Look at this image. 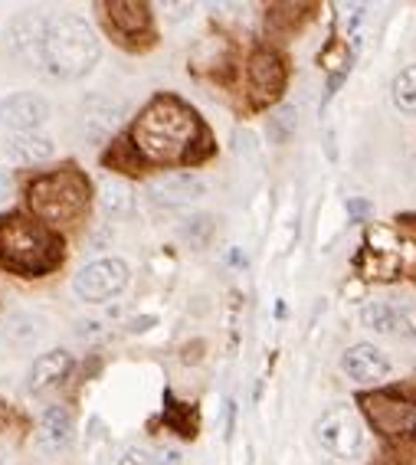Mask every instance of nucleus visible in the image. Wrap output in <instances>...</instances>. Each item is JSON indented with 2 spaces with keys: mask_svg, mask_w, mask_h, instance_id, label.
Instances as JSON below:
<instances>
[{
  "mask_svg": "<svg viewBox=\"0 0 416 465\" xmlns=\"http://www.w3.org/2000/svg\"><path fill=\"white\" fill-rule=\"evenodd\" d=\"M132 142L154 164H174L187 158L200 142V118L177 95H158L134 118Z\"/></svg>",
  "mask_w": 416,
  "mask_h": 465,
  "instance_id": "obj_1",
  "label": "nucleus"
},
{
  "mask_svg": "<svg viewBox=\"0 0 416 465\" xmlns=\"http://www.w3.org/2000/svg\"><path fill=\"white\" fill-rule=\"evenodd\" d=\"M40 59L56 79H83L99 63V36L79 14H59L46 20Z\"/></svg>",
  "mask_w": 416,
  "mask_h": 465,
  "instance_id": "obj_2",
  "label": "nucleus"
},
{
  "mask_svg": "<svg viewBox=\"0 0 416 465\" xmlns=\"http://www.w3.org/2000/svg\"><path fill=\"white\" fill-rule=\"evenodd\" d=\"M0 259L14 272H50L59 262V242L46 226L30 216H10V220H0Z\"/></svg>",
  "mask_w": 416,
  "mask_h": 465,
  "instance_id": "obj_3",
  "label": "nucleus"
},
{
  "mask_svg": "<svg viewBox=\"0 0 416 465\" xmlns=\"http://www.w3.org/2000/svg\"><path fill=\"white\" fill-rule=\"evenodd\" d=\"M30 207L46 223H73L75 216L85 213L89 203V183L75 171H56V174H43L30 183Z\"/></svg>",
  "mask_w": 416,
  "mask_h": 465,
  "instance_id": "obj_4",
  "label": "nucleus"
},
{
  "mask_svg": "<svg viewBox=\"0 0 416 465\" xmlns=\"http://www.w3.org/2000/svg\"><path fill=\"white\" fill-rule=\"evenodd\" d=\"M318 442L338 459H354L364 449V423H361L358 410L351 407H334L328 410L315 426Z\"/></svg>",
  "mask_w": 416,
  "mask_h": 465,
  "instance_id": "obj_5",
  "label": "nucleus"
},
{
  "mask_svg": "<svg viewBox=\"0 0 416 465\" xmlns=\"http://www.w3.org/2000/svg\"><path fill=\"white\" fill-rule=\"evenodd\" d=\"M364 416L383 436H416V403L400 393H367L361 400Z\"/></svg>",
  "mask_w": 416,
  "mask_h": 465,
  "instance_id": "obj_6",
  "label": "nucleus"
},
{
  "mask_svg": "<svg viewBox=\"0 0 416 465\" xmlns=\"http://www.w3.org/2000/svg\"><path fill=\"white\" fill-rule=\"evenodd\" d=\"M125 285H128V266L115 256L95 259V262H89L85 269H79L73 279V292L83 302H89V305L115 299Z\"/></svg>",
  "mask_w": 416,
  "mask_h": 465,
  "instance_id": "obj_7",
  "label": "nucleus"
},
{
  "mask_svg": "<svg viewBox=\"0 0 416 465\" xmlns=\"http://www.w3.org/2000/svg\"><path fill=\"white\" fill-rule=\"evenodd\" d=\"M53 115V105L43 99L40 92H14L0 102V125L14 134L40 132Z\"/></svg>",
  "mask_w": 416,
  "mask_h": 465,
  "instance_id": "obj_8",
  "label": "nucleus"
},
{
  "mask_svg": "<svg viewBox=\"0 0 416 465\" xmlns=\"http://www.w3.org/2000/svg\"><path fill=\"white\" fill-rule=\"evenodd\" d=\"M246 79H250V92L256 102H272L285 85V66L282 59L275 56L272 50H256L250 56V69H246Z\"/></svg>",
  "mask_w": 416,
  "mask_h": 465,
  "instance_id": "obj_9",
  "label": "nucleus"
},
{
  "mask_svg": "<svg viewBox=\"0 0 416 465\" xmlns=\"http://www.w3.org/2000/svg\"><path fill=\"white\" fill-rule=\"evenodd\" d=\"M151 197L164 207H191V203L207 197V181L200 174H191V171L164 174L151 183Z\"/></svg>",
  "mask_w": 416,
  "mask_h": 465,
  "instance_id": "obj_10",
  "label": "nucleus"
},
{
  "mask_svg": "<svg viewBox=\"0 0 416 465\" xmlns=\"http://www.w3.org/2000/svg\"><path fill=\"white\" fill-rule=\"evenodd\" d=\"M73 440H75V420L69 413V407H63V403L46 407V413L40 416V430H36V446L43 452L56 456V452H66L73 446Z\"/></svg>",
  "mask_w": 416,
  "mask_h": 465,
  "instance_id": "obj_11",
  "label": "nucleus"
},
{
  "mask_svg": "<svg viewBox=\"0 0 416 465\" xmlns=\"http://www.w3.org/2000/svg\"><path fill=\"white\" fill-rule=\"evenodd\" d=\"M43 334H46V318L36 312H14L0 328V344L14 354H26L40 344Z\"/></svg>",
  "mask_w": 416,
  "mask_h": 465,
  "instance_id": "obj_12",
  "label": "nucleus"
},
{
  "mask_svg": "<svg viewBox=\"0 0 416 465\" xmlns=\"http://www.w3.org/2000/svg\"><path fill=\"white\" fill-rule=\"evenodd\" d=\"M342 371L358 383H377L391 374V361L374 344H354V348L344 351Z\"/></svg>",
  "mask_w": 416,
  "mask_h": 465,
  "instance_id": "obj_13",
  "label": "nucleus"
},
{
  "mask_svg": "<svg viewBox=\"0 0 416 465\" xmlns=\"http://www.w3.org/2000/svg\"><path fill=\"white\" fill-rule=\"evenodd\" d=\"M361 322L377 334H391V338H416V328L403 308L391 302H371L361 308Z\"/></svg>",
  "mask_w": 416,
  "mask_h": 465,
  "instance_id": "obj_14",
  "label": "nucleus"
},
{
  "mask_svg": "<svg viewBox=\"0 0 416 465\" xmlns=\"http://www.w3.org/2000/svg\"><path fill=\"white\" fill-rule=\"evenodd\" d=\"M73 371V354L63 348L56 351H46V354H40V358L34 361V367H30V391L34 393H43V391H50V387H56L63 377Z\"/></svg>",
  "mask_w": 416,
  "mask_h": 465,
  "instance_id": "obj_15",
  "label": "nucleus"
},
{
  "mask_svg": "<svg viewBox=\"0 0 416 465\" xmlns=\"http://www.w3.org/2000/svg\"><path fill=\"white\" fill-rule=\"evenodd\" d=\"M7 154L20 164H40V161H50L56 154V144H53L50 134L43 132H26L14 134L7 142Z\"/></svg>",
  "mask_w": 416,
  "mask_h": 465,
  "instance_id": "obj_16",
  "label": "nucleus"
},
{
  "mask_svg": "<svg viewBox=\"0 0 416 465\" xmlns=\"http://www.w3.org/2000/svg\"><path fill=\"white\" fill-rule=\"evenodd\" d=\"M109 24L115 26L118 34L122 36H138L142 30H148V20H151V14H148V7L144 4H134V0H118V4H109Z\"/></svg>",
  "mask_w": 416,
  "mask_h": 465,
  "instance_id": "obj_17",
  "label": "nucleus"
},
{
  "mask_svg": "<svg viewBox=\"0 0 416 465\" xmlns=\"http://www.w3.org/2000/svg\"><path fill=\"white\" fill-rule=\"evenodd\" d=\"M134 203L132 197V187H128L122 177H109V181H102V191H99V207L105 216H122L128 213Z\"/></svg>",
  "mask_w": 416,
  "mask_h": 465,
  "instance_id": "obj_18",
  "label": "nucleus"
},
{
  "mask_svg": "<svg viewBox=\"0 0 416 465\" xmlns=\"http://www.w3.org/2000/svg\"><path fill=\"white\" fill-rule=\"evenodd\" d=\"M393 105L403 115H416V66H407L393 79Z\"/></svg>",
  "mask_w": 416,
  "mask_h": 465,
  "instance_id": "obj_19",
  "label": "nucleus"
},
{
  "mask_svg": "<svg viewBox=\"0 0 416 465\" xmlns=\"http://www.w3.org/2000/svg\"><path fill=\"white\" fill-rule=\"evenodd\" d=\"M295 125H299V112H295V105H282L272 118H269V138L279 144L289 142V134L295 132Z\"/></svg>",
  "mask_w": 416,
  "mask_h": 465,
  "instance_id": "obj_20",
  "label": "nucleus"
},
{
  "mask_svg": "<svg viewBox=\"0 0 416 465\" xmlns=\"http://www.w3.org/2000/svg\"><path fill=\"white\" fill-rule=\"evenodd\" d=\"M118 465H154V459L138 446H128L122 456H118Z\"/></svg>",
  "mask_w": 416,
  "mask_h": 465,
  "instance_id": "obj_21",
  "label": "nucleus"
},
{
  "mask_svg": "<svg viewBox=\"0 0 416 465\" xmlns=\"http://www.w3.org/2000/svg\"><path fill=\"white\" fill-rule=\"evenodd\" d=\"M10 193H14V181H10L7 171H0V207L10 200Z\"/></svg>",
  "mask_w": 416,
  "mask_h": 465,
  "instance_id": "obj_22",
  "label": "nucleus"
},
{
  "mask_svg": "<svg viewBox=\"0 0 416 465\" xmlns=\"http://www.w3.org/2000/svg\"><path fill=\"white\" fill-rule=\"evenodd\" d=\"M167 10H171V20H181L183 14H191V4H167Z\"/></svg>",
  "mask_w": 416,
  "mask_h": 465,
  "instance_id": "obj_23",
  "label": "nucleus"
},
{
  "mask_svg": "<svg viewBox=\"0 0 416 465\" xmlns=\"http://www.w3.org/2000/svg\"><path fill=\"white\" fill-rule=\"evenodd\" d=\"M4 462H7V459H4V449H0V465H4Z\"/></svg>",
  "mask_w": 416,
  "mask_h": 465,
  "instance_id": "obj_24",
  "label": "nucleus"
}]
</instances>
